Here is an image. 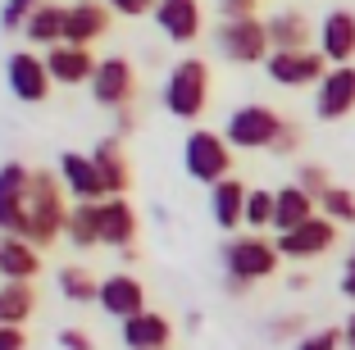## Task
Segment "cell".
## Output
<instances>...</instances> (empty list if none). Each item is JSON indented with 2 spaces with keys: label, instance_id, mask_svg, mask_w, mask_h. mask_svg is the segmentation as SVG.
Segmentation results:
<instances>
[{
  "label": "cell",
  "instance_id": "1",
  "mask_svg": "<svg viewBox=\"0 0 355 350\" xmlns=\"http://www.w3.org/2000/svg\"><path fill=\"white\" fill-rule=\"evenodd\" d=\"M69 200H64V182L60 173H46V168H32V186H28V209H23V241L37 250H51L64 237V223H69Z\"/></svg>",
  "mask_w": 355,
  "mask_h": 350
},
{
  "label": "cell",
  "instance_id": "2",
  "mask_svg": "<svg viewBox=\"0 0 355 350\" xmlns=\"http://www.w3.org/2000/svg\"><path fill=\"white\" fill-rule=\"evenodd\" d=\"M209 91H214V78H209V64L200 55H182V60L168 69L164 78V110L182 123H196L209 105Z\"/></svg>",
  "mask_w": 355,
  "mask_h": 350
},
{
  "label": "cell",
  "instance_id": "3",
  "mask_svg": "<svg viewBox=\"0 0 355 350\" xmlns=\"http://www.w3.org/2000/svg\"><path fill=\"white\" fill-rule=\"evenodd\" d=\"M219 255H223V278L246 282V287H255V282H269L273 273L282 268L278 241L260 237V232H237V237H228Z\"/></svg>",
  "mask_w": 355,
  "mask_h": 350
},
{
  "label": "cell",
  "instance_id": "4",
  "mask_svg": "<svg viewBox=\"0 0 355 350\" xmlns=\"http://www.w3.org/2000/svg\"><path fill=\"white\" fill-rule=\"evenodd\" d=\"M182 168L191 182H205L209 191L232 177V146L223 141V132L214 128H191L182 141Z\"/></svg>",
  "mask_w": 355,
  "mask_h": 350
},
{
  "label": "cell",
  "instance_id": "5",
  "mask_svg": "<svg viewBox=\"0 0 355 350\" xmlns=\"http://www.w3.org/2000/svg\"><path fill=\"white\" fill-rule=\"evenodd\" d=\"M282 123H287V119H282L273 105L246 100V105H237V110L228 114V123H223V141H228L232 150H273Z\"/></svg>",
  "mask_w": 355,
  "mask_h": 350
},
{
  "label": "cell",
  "instance_id": "6",
  "mask_svg": "<svg viewBox=\"0 0 355 350\" xmlns=\"http://www.w3.org/2000/svg\"><path fill=\"white\" fill-rule=\"evenodd\" d=\"M87 91H92V100L101 105V110H110V114L132 110V100H137V69H132V60H128V55H105Z\"/></svg>",
  "mask_w": 355,
  "mask_h": 350
},
{
  "label": "cell",
  "instance_id": "7",
  "mask_svg": "<svg viewBox=\"0 0 355 350\" xmlns=\"http://www.w3.org/2000/svg\"><path fill=\"white\" fill-rule=\"evenodd\" d=\"M214 46L228 64H264L273 55L264 19H241V23H219L214 32Z\"/></svg>",
  "mask_w": 355,
  "mask_h": 350
},
{
  "label": "cell",
  "instance_id": "8",
  "mask_svg": "<svg viewBox=\"0 0 355 350\" xmlns=\"http://www.w3.org/2000/svg\"><path fill=\"white\" fill-rule=\"evenodd\" d=\"M273 87H287V91H301V87H319L328 78V60L319 51H273L264 60Z\"/></svg>",
  "mask_w": 355,
  "mask_h": 350
},
{
  "label": "cell",
  "instance_id": "9",
  "mask_svg": "<svg viewBox=\"0 0 355 350\" xmlns=\"http://www.w3.org/2000/svg\"><path fill=\"white\" fill-rule=\"evenodd\" d=\"M28 186H32L28 164H19V159H5V164H0V237H23Z\"/></svg>",
  "mask_w": 355,
  "mask_h": 350
},
{
  "label": "cell",
  "instance_id": "10",
  "mask_svg": "<svg viewBox=\"0 0 355 350\" xmlns=\"http://www.w3.org/2000/svg\"><path fill=\"white\" fill-rule=\"evenodd\" d=\"M110 28H114V10L101 5V0L64 5V46H83V51H92L101 37H110Z\"/></svg>",
  "mask_w": 355,
  "mask_h": 350
},
{
  "label": "cell",
  "instance_id": "11",
  "mask_svg": "<svg viewBox=\"0 0 355 350\" xmlns=\"http://www.w3.org/2000/svg\"><path fill=\"white\" fill-rule=\"evenodd\" d=\"M101 314H110L114 323H128L137 319V314H146V282L137 278V273H110V278H101Z\"/></svg>",
  "mask_w": 355,
  "mask_h": 350
},
{
  "label": "cell",
  "instance_id": "12",
  "mask_svg": "<svg viewBox=\"0 0 355 350\" xmlns=\"http://www.w3.org/2000/svg\"><path fill=\"white\" fill-rule=\"evenodd\" d=\"M337 232H342V227L328 223V218L319 214V218H310V223H301L296 232H282V237H273V241H278V255H282V259L310 264V259L328 255V250L337 246Z\"/></svg>",
  "mask_w": 355,
  "mask_h": 350
},
{
  "label": "cell",
  "instance_id": "13",
  "mask_svg": "<svg viewBox=\"0 0 355 350\" xmlns=\"http://www.w3.org/2000/svg\"><path fill=\"white\" fill-rule=\"evenodd\" d=\"M355 114V64L328 69V78L314 87V119L319 123H342Z\"/></svg>",
  "mask_w": 355,
  "mask_h": 350
},
{
  "label": "cell",
  "instance_id": "14",
  "mask_svg": "<svg viewBox=\"0 0 355 350\" xmlns=\"http://www.w3.org/2000/svg\"><path fill=\"white\" fill-rule=\"evenodd\" d=\"M314 51L328 60V69H346V64H355V10H328L324 19H319Z\"/></svg>",
  "mask_w": 355,
  "mask_h": 350
},
{
  "label": "cell",
  "instance_id": "15",
  "mask_svg": "<svg viewBox=\"0 0 355 350\" xmlns=\"http://www.w3.org/2000/svg\"><path fill=\"white\" fill-rule=\"evenodd\" d=\"M5 82H10V91L19 96L23 105H42L55 87L51 73H46V60L37 51H14L10 64H5Z\"/></svg>",
  "mask_w": 355,
  "mask_h": 350
},
{
  "label": "cell",
  "instance_id": "16",
  "mask_svg": "<svg viewBox=\"0 0 355 350\" xmlns=\"http://www.w3.org/2000/svg\"><path fill=\"white\" fill-rule=\"evenodd\" d=\"M150 19H155V28L164 32L173 46H191V42H200V32H205V10H200L196 0H159Z\"/></svg>",
  "mask_w": 355,
  "mask_h": 350
},
{
  "label": "cell",
  "instance_id": "17",
  "mask_svg": "<svg viewBox=\"0 0 355 350\" xmlns=\"http://www.w3.org/2000/svg\"><path fill=\"white\" fill-rule=\"evenodd\" d=\"M92 164H96V173H101L105 200H123V196H128V186H132V164H128L123 141H119L114 132L101 137V141L92 146Z\"/></svg>",
  "mask_w": 355,
  "mask_h": 350
},
{
  "label": "cell",
  "instance_id": "18",
  "mask_svg": "<svg viewBox=\"0 0 355 350\" xmlns=\"http://www.w3.org/2000/svg\"><path fill=\"white\" fill-rule=\"evenodd\" d=\"M264 32H269L273 51H314V37H319V28L310 23V14L292 10V5L264 14Z\"/></svg>",
  "mask_w": 355,
  "mask_h": 350
},
{
  "label": "cell",
  "instance_id": "19",
  "mask_svg": "<svg viewBox=\"0 0 355 350\" xmlns=\"http://www.w3.org/2000/svg\"><path fill=\"white\" fill-rule=\"evenodd\" d=\"M55 173H60V182L69 186L73 205H101V200H105V186H101V173H96L92 155H83V150H64Z\"/></svg>",
  "mask_w": 355,
  "mask_h": 350
},
{
  "label": "cell",
  "instance_id": "20",
  "mask_svg": "<svg viewBox=\"0 0 355 350\" xmlns=\"http://www.w3.org/2000/svg\"><path fill=\"white\" fill-rule=\"evenodd\" d=\"M96 69H101V60L83 46H51L46 51V73L55 87H92Z\"/></svg>",
  "mask_w": 355,
  "mask_h": 350
},
{
  "label": "cell",
  "instance_id": "21",
  "mask_svg": "<svg viewBox=\"0 0 355 350\" xmlns=\"http://www.w3.org/2000/svg\"><path fill=\"white\" fill-rule=\"evenodd\" d=\"M137 232H141V218H137L132 200H101V246L128 255L137 250Z\"/></svg>",
  "mask_w": 355,
  "mask_h": 350
},
{
  "label": "cell",
  "instance_id": "22",
  "mask_svg": "<svg viewBox=\"0 0 355 350\" xmlns=\"http://www.w3.org/2000/svg\"><path fill=\"white\" fill-rule=\"evenodd\" d=\"M310 218H319V200H314L310 191H301L296 182H287V186L273 191V237L296 232V227L310 223Z\"/></svg>",
  "mask_w": 355,
  "mask_h": 350
},
{
  "label": "cell",
  "instance_id": "23",
  "mask_svg": "<svg viewBox=\"0 0 355 350\" xmlns=\"http://www.w3.org/2000/svg\"><path fill=\"white\" fill-rule=\"evenodd\" d=\"M119 337H123L128 350H168V341H173V319L159 314V309H146V314L119 323Z\"/></svg>",
  "mask_w": 355,
  "mask_h": 350
},
{
  "label": "cell",
  "instance_id": "24",
  "mask_svg": "<svg viewBox=\"0 0 355 350\" xmlns=\"http://www.w3.org/2000/svg\"><path fill=\"white\" fill-rule=\"evenodd\" d=\"M246 196H251V186L241 182V177H228L209 191V218L223 227V232H237L246 227Z\"/></svg>",
  "mask_w": 355,
  "mask_h": 350
},
{
  "label": "cell",
  "instance_id": "25",
  "mask_svg": "<svg viewBox=\"0 0 355 350\" xmlns=\"http://www.w3.org/2000/svg\"><path fill=\"white\" fill-rule=\"evenodd\" d=\"M42 273V250L23 237H0V278L5 282H32Z\"/></svg>",
  "mask_w": 355,
  "mask_h": 350
},
{
  "label": "cell",
  "instance_id": "26",
  "mask_svg": "<svg viewBox=\"0 0 355 350\" xmlns=\"http://www.w3.org/2000/svg\"><path fill=\"white\" fill-rule=\"evenodd\" d=\"M37 314L32 282H0V328H23Z\"/></svg>",
  "mask_w": 355,
  "mask_h": 350
},
{
  "label": "cell",
  "instance_id": "27",
  "mask_svg": "<svg viewBox=\"0 0 355 350\" xmlns=\"http://www.w3.org/2000/svg\"><path fill=\"white\" fill-rule=\"evenodd\" d=\"M23 42L28 46H64V5H37L32 10V19H28V28H23Z\"/></svg>",
  "mask_w": 355,
  "mask_h": 350
},
{
  "label": "cell",
  "instance_id": "28",
  "mask_svg": "<svg viewBox=\"0 0 355 350\" xmlns=\"http://www.w3.org/2000/svg\"><path fill=\"white\" fill-rule=\"evenodd\" d=\"M55 287H60V296L69 300V305H96V300H101V278L83 264H64L60 273H55Z\"/></svg>",
  "mask_w": 355,
  "mask_h": 350
},
{
  "label": "cell",
  "instance_id": "29",
  "mask_svg": "<svg viewBox=\"0 0 355 350\" xmlns=\"http://www.w3.org/2000/svg\"><path fill=\"white\" fill-rule=\"evenodd\" d=\"M64 237H69V246H73V250L101 246V205H73V209H69Z\"/></svg>",
  "mask_w": 355,
  "mask_h": 350
},
{
  "label": "cell",
  "instance_id": "30",
  "mask_svg": "<svg viewBox=\"0 0 355 350\" xmlns=\"http://www.w3.org/2000/svg\"><path fill=\"white\" fill-rule=\"evenodd\" d=\"M319 214H324L328 223H337V227H355V191L333 182L324 191V200H319Z\"/></svg>",
  "mask_w": 355,
  "mask_h": 350
},
{
  "label": "cell",
  "instance_id": "31",
  "mask_svg": "<svg viewBox=\"0 0 355 350\" xmlns=\"http://www.w3.org/2000/svg\"><path fill=\"white\" fill-rule=\"evenodd\" d=\"M273 227V191L269 186H251V196H246V232H260Z\"/></svg>",
  "mask_w": 355,
  "mask_h": 350
},
{
  "label": "cell",
  "instance_id": "32",
  "mask_svg": "<svg viewBox=\"0 0 355 350\" xmlns=\"http://www.w3.org/2000/svg\"><path fill=\"white\" fill-rule=\"evenodd\" d=\"M296 186H301V191H310L314 200H324V191L333 186V173H328L319 159H305V164L296 168Z\"/></svg>",
  "mask_w": 355,
  "mask_h": 350
},
{
  "label": "cell",
  "instance_id": "33",
  "mask_svg": "<svg viewBox=\"0 0 355 350\" xmlns=\"http://www.w3.org/2000/svg\"><path fill=\"white\" fill-rule=\"evenodd\" d=\"M342 328H310L301 341H296V350H342Z\"/></svg>",
  "mask_w": 355,
  "mask_h": 350
},
{
  "label": "cell",
  "instance_id": "34",
  "mask_svg": "<svg viewBox=\"0 0 355 350\" xmlns=\"http://www.w3.org/2000/svg\"><path fill=\"white\" fill-rule=\"evenodd\" d=\"M305 337V314H278L269 323V341H301Z\"/></svg>",
  "mask_w": 355,
  "mask_h": 350
},
{
  "label": "cell",
  "instance_id": "35",
  "mask_svg": "<svg viewBox=\"0 0 355 350\" xmlns=\"http://www.w3.org/2000/svg\"><path fill=\"white\" fill-rule=\"evenodd\" d=\"M32 10H37L32 0H10V5L0 10V28H5V32H23L28 19H32Z\"/></svg>",
  "mask_w": 355,
  "mask_h": 350
},
{
  "label": "cell",
  "instance_id": "36",
  "mask_svg": "<svg viewBox=\"0 0 355 350\" xmlns=\"http://www.w3.org/2000/svg\"><path fill=\"white\" fill-rule=\"evenodd\" d=\"M241 19H260L255 0H219V23H241Z\"/></svg>",
  "mask_w": 355,
  "mask_h": 350
},
{
  "label": "cell",
  "instance_id": "37",
  "mask_svg": "<svg viewBox=\"0 0 355 350\" xmlns=\"http://www.w3.org/2000/svg\"><path fill=\"white\" fill-rule=\"evenodd\" d=\"M301 150V123H282V132H278V141H273V155H296Z\"/></svg>",
  "mask_w": 355,
  "mask_h": 350
},
{
  "label": "cell",
  "instance_id": "38",
  "mask_svg": "<svg viewBox=\"0 0 355 350\" xmlns=\"http://www.w3.org/2000/svg\"><path fill=\"white\" fill-rule=\"evenodd\" d=\"M60 350H96V341L83 328H60Z\"/></svg>",
  "mask_w": 355,
  "mask_h": 350
},
{
  "label": "cell",
  "instance_id": "39",
  "mask_svg": "<svg viewBox=\"0 0 355 350\" xmlns=\"http://www.w3.org/2000/svg\"><path fill=\"white\" fill-rule=\"evenodd\" d=\"M0 350H28V332L23 328H0Z\"/></svg>",
  "mask_w": 355,
  "mask_h": 350
},
{
  "label": "cell",
  "instance_id": "40",
  "mask_svg": "<svg viewBox=\"0 0 355 350\" xmlns=\"http://www.w3.org/2000/svg\"><path fill=\"white\" fill-rule=\"evenodd\" d=\"M342 296L355 305V255H346V264H342Z\"/></svg>",
  "mask_w": 355,
  "mask_h": 350
},
{
  "label": "cell",
  "instance_id": "41",
  "mask_svg": "<svg viewBox=\"0 0 355 350\" xmlns=\"http://www.w3.org/2000/svg\"><path fill=\"white\" fill-rule=\"evenodd\" d=\"M132 128H137V114L132 110H119L114 114V137L123 141V137H132Z\"/></svg>",
  "mask_w": 355,
  "mask_h": 350
},
{
  "label": "cell",
  "instance_id": "42",
  "mask_svg": "<svg viewBox=\"0 0 355 350\" xmlns=\"http://www.w3.org/2000/svg\"><path fill=\"white\" fill-rule=\"evenodd\" d=\"M119 14H128V19H141V14H155L150 5H141V0H123V5H114Z\"/></svg>",
  "mask_w": 355,
  "mask_h": 350
},
{
  "label": "cell",
  "instance_id": "43",
  "mask_svg": "<svg viewBox=\"0 0 355 350\" xmlns=\"http://www.w3.org/2000/svg\"><path fill=\"white\" fill-rule=\"evenodd\" d=\"M342 341H346V350H355V309H351V319L342 323Z\"/></svg>",
  "mask_w": 355,
  "mask_h": 350
},
{
  "label": "cell",
  "instance_id": "44",
  "mask_svg": "<svg viewBox=\"0 0 355 350\" xmlns=\"http://www.w3.org/2000/svg\"><path fill=\"white\" fill-rule=\"evenodd\" d=\"M351 255H355V250H351Z\"/></svg>",
  "mask_w": 355,
  "mask_h": 350
}]
</instances>
